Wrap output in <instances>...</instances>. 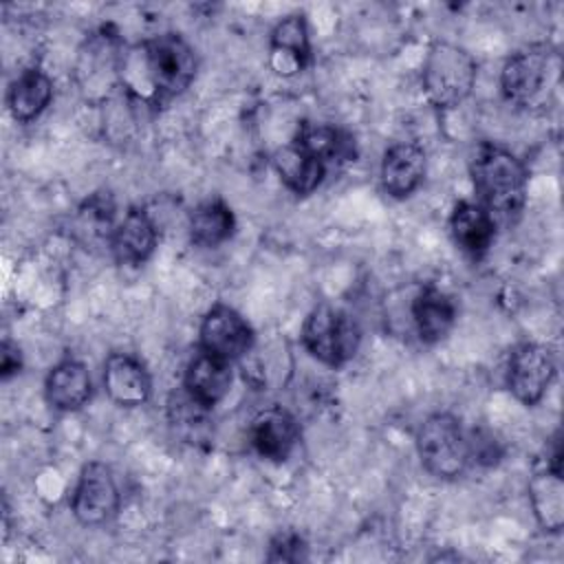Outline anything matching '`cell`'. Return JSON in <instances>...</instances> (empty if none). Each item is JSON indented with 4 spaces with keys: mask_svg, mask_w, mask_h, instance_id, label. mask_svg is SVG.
Here are the masks:
<instances>
[{
    "mask_svg": "<svg viewBox=\"0 0 564 564\" xmlns=\"http://www.w3.org/2000/svg\"><path fill=\"white\" fill-rule=\"evenodd\" d=\"M20 368H22L20 348L15 344H11L9 339H4L2 348H0V377L9 379V377L18 375Z\"/></svg>",
    "mask_w": 564,
    "mask_h": 564,
    "instance_id": "484cf974",
    "label": "cell"
},
{
    "mask_svg": "<svg viewBox=\"0 0 564 564\" xmlns=\"http://www.w3.org/2000/svg\"><path fill=\"white\" fill-rule=\"evenodd\" d=\"M295 145L306 150L308 154L317 156L322 163H335V161H350L355 159V139L344 132L337 126L328 123H313L302 121L297 128V134L293 139Z\"/></svg>",
    "mask_w": 564,
    "mask_h": 564,
    "instance_id": "7402d4cb",
    "label": "cell"
},
{
    "mask_svg": "<svg viewBox=\"0 0 564 564\" xmlns=\"http://www.w3.org/2000/svg\"><path fill=\"white\" fill-rule=\"evenodd\" d=\"M198 337L200 350L229 364L245 357L253 346V330L249 322L227 304H216L205 313Z\"/></svg>",
    "mask_w": 564,
    "mask_h": 564,
    "instance_id": "ba28073f",
    "label": "cell"
},
{
    "mask_svg": "<svg viewBox=\"0 0 564 564\" xmlns=\"http://www.w3.org/2000/svg\"><path fill=\"white\" fill-rule=\"evenodd\" d=\"M529 500L538 524L557 533L564 524V482L562 471L544 467L529 480Z\"/></svg>",
    "mask_w": 564,
    "mask_h": 564,
    "instance_id": "ffe728a7",
    "label": "cell"
},
{
    "mask_svg": "<svg viewBox=\"0 0 564 564\" xmlns=\"http://www.w3.org/2000/svg\"><path fill=\"white\" fill-rule=\"evenodd\" d=\"M145 73L156 95H181L196 75V53L178 33H161L143 46Z\"/></svg>",
    "mask_w": 564,
    "mask_h": 564,
    "instance_id": "5b68a950",
    "label": "cell"
},
{
    "mask_svg": "<svg viewBox=\"0 0 564 564\" xmlns=\"http://www.w3.org/2000/svg\"><path fill=\"white\" fill-rule=\"evenodd\" d=\"M308 557V546L302 535L295 531H280L271 544L267 560L269 562H304Z\"/></svg>",
    "mask_w": 564,
    "mask_h": 564,
    "instance_id": "d4e9b609",
    "label": "cell"
},
{
    "mask_svg": "<svg viewBox=\"0 0 564 564\" xmlns=\"http://www.w3.org/2000/svg\"><path fill=\"white\" fill-rule=\"evenodd\" d=\"M53 97V82L40 68H26L18 75L11 84L7 104L15 121H33L42 115V110L51 104Z\"/></svg>",
    "mask_w": 564,
    "mask_h": 564,
    "instance_id": "603a6c76",
    "label": "cell"
},
{
    "mask_svg": "<svg viewBox=\"0 0 564 564\" xmlns=\"http://www.w3.org/2000/svg\"><path fill=\"white\" fill-rule=\"evenodd\" d=\"M553 73V53L546 44H531L516 51L502 66L500 88L507 101L533 106L546 93Z\"/></svg>",
    "mask_w": 564,
    "mask_h": 564,
    "instance_id": "8992f818",
    "label": "cell"
},
{
    "mask_svg": "<svg viewBox=\"0 0 564 564\" xmlns=\"http://www.w3.org/2000/svg\"><path fill=\"white\" fill-rule=\"evenodd\" d=\"M361 330L357 322L341 308L317 304L302 326L304 348L326 366H341L355 357Z\"/></svg>",
    "mask_w": 564,
    "mask_h": 564,
    "instance_id": "277c9868",
    "label": "cell"
},
{
    "mask_svg": "<svg viewBox=\"0 0 564 564\" xmlns=\"http://www.w3.org/2000/svg\"><path fill=\"white\" fill-rule=\"evenodd\" d=\"M273 167L282 183L297 196H306L319 187L326 176V163L308 154L295 143H289L273 154Z\"/></svg>",
    "mask_w": 564,
    "mask_h": 564,
    "instance_id": "ac0fdd59",
    "label": "cell"
},
{
    "mask_svg": "<svg viewBox=\"0 0 564 564\" xmlns=\"http://www.w3.org/2000/svg\"><path fill=\"white\" fill-rule=\"evenodd\" d=\"M555 379L553 352L535 341H524L509 357L507 383L513 397L524 405H535Z\"/></svg>",
    "mask_w": 564,
    "mask_h": 564,
    "instance_id": "52a82bcc",
    "label": "cell"
},
{
    "mask_svg": "<svg viewBox=\"0 0 564 564\" xmlns=\"http://www.w3.org/2000/svg\"><path fill=\"white\" fill-rule=\"evenodd\" d=\"M253 449L269 460H286L300 441L297 421L282 408H269L253 416L249 427Z\"/></svg>",
    "mask_w": 564,
    "mask_h": 564,
    "instance_id": "8fae6325",
    "label": "cell"
},
{
    "mask_svg": "<svg viewBox=\"0 0 564 564\" xmlns=\"http://www.w3.org/2000/svg\"><path fill=\"white\" fill-rule=\"evenodd\" d=\"M469 174L496 225H516L527 200V167L509 150L496 143H480L469 159Z\"/></svg>",
    "mask_w": 564,
    "mask_h": 564,
    "instance_id": "6da1fadb",
    "label": "cell"
},
{
    "mask_svg": "<svg viewBox=\"0 0 564 564\" xmlns=\"http://www.w3.org/2000/svg\"><path fill=\"white\" fill-rule=\"evenodd\" d=\"M104 388L117 405L134 408L150 399L152 379L134 355L112 352L104 364Z\"/></svg>",
    "mask_w": 564,
    "mask_h": 564,
    "instance_id": "30bf717a",
    "label": "cell"
},
{
    "mask_svg": "<svg viewBox=\"0 0 564 564\" xmlns=\"http://www.w3.org/2000/svg\"><path fill=\"white\" fill-rule=\"evenodd\" d=\"M212 408L192 397L185 388L167 397V421L176 436L192 445L212 441Z\"/></svg>",
    "mask_w": 564,
    "mask_h": 564,
    "instance_id": "d6986e66",
    "label": "cell"
},
{
    "mask_svg": "<svg viewBox=\"0 0 564 564\" xmlns=\"http://www.w3.org/2000/svg\"><path fill=\"white\" fill-rule=\"evenodd\" d=\"M412 319L421 341L436 344L452 330L456 322V304L434 284H425L412 300Z\"/></svg>",
    "mask_w": 564,
    "mask_h": 564,
    "instance_id": "9a60e30c",
    "label": "cell"
},
{
    "mask_svg": "<svg viewBox=\"0 0 564 564\" xmlns=\"http://www.w3.org/2000/svg\"><path fill=\"white\" fill-rule=\"evenodd\" d=\"M416 449L421 465L441 480L460 478L469 463V436L454 414L436 412L430 414L416 434Z\"/></svg>",
    "mask_w": 564,
    "mask_h": 564,
    "instance_id": "7a4b0ae2",
    "label": "cell"
},
{
    "mask_svg": "<svg viewBox=\"0 0 564 564\" xmlns=\"http://www.w3.org/2000/svg\"><path fill=\"white\" fill-rule=\"evenodd\" d=\"M156 247V227L152 218L132 207L123 220L110 231V251L121 264H141L145 262Z\"/></svg>",
    "mask_w": 564,
    "mask_h": 564,
    "instance_id": "4fadbf2b",
    "label": "cell"
},
{
    "mask_svg": "<svg viewBox=\"0 0 564 564\" xmlns=\"http://www.w3.org/2000/svg\"><path fill=\"white\" fill-rule=\"evenodd\" d=\"M449 229L454 242L471 258H480L489 251L496 238V223L480 203L460 200L449 216Z\"/></svg>",
    "mask_w": 564,
    "mask_h": 564,
    "instance_id": "5bb4252c",
    "label": "cell"
},
{
    "mask_svg": "<svg viewBox=\"0 0 564 564\" xmlns=\"http://www.w3.org/2000/svg\"><path fill=\"white\" fill-rule=\"evenodd\" d=\"M119 509V489L108 465L93 460L84 465L73 491V513L86 527L108 522Z\"/></svg>",
    "mask_w": 564,
    "mask_h": 564,
    "instance_id": "9c48e42d",
    "label": "cell"
},
{
    "mask_svg": "<svg viewBox=\"0 0 564 564\" xmlns=\"http://www.w3.org/2000/svg\"><path fill=\"white\" fill-rule=\"evenodd\" d=\"M271 57H282V64L278 66V73L282 68H291V73L302 70L311 64V40H308V26L304 15L293 13L282 18L273 31H271Z\"/></svg>",
    "mask_w": 564,
    "mask_h": 564,
    "instance_id": "44dd1931",
    "label": "cell"
},
{
    "mask_svg": "<svg viewBox=\"0 0 564 564\" xmlns=\"http://www.w3.org/2000/svg\"><path fill=\"white\" fill-rule=\"evenodd\" d=\"M236 229L234 212L223 200H205L189 214V238L198 247H218Z\"/></svg>",
    "mask_w": 564,
    "mask_h": 564,
    "instance_id": "cb8c5ba5",
    "label": "cell"
},
{
    "mask_svg": "<svg viewBox=\"0 0 564 564\" xmlns=\"http://www.w3.org/2000/svg\"><path fill=\"white\" fill-rule=\"evenodd\" d=\"M183 388L196 397L200 403L214 408L231 388V366L229 361L200 350L185 370Z\"/></svg>",
    "mask_w": 564,
    "mask_h": 564,
    "instance_id": "e0dca14e",
    "label": "cell"
},
{
    "mask_svg": "<svg viewBox=\"0 0 564 564\" xmlns=\"http://www.w3.org/2000/svg\"><path fill=\"white\" fill-rule=\"evenodd\" d=\"M423 90L438 108H454L465 101L476 82L471 55L449 42H434L423 62Z\"/></svg>",
    "mask_w": 564,
    "mask_h": 564,
    "instance_id": "3957f363",
    "label": "cell"
},
{
    "mask_svg": "<svg viewBox=\"0 0 564 564\" xmlns=\"http://www.w3.org/2000/svg\"><path fill=\"white\" fill-rule=\"evenodd\" d=\"M46 399L55 410L75 412L86 405L93 394V383L86 366L77 359H64L46 377Z\"/></svg>",
    "mask_w": 564,
    "mask_h": 564,
    "instance_id": "2e32d148",
    "label": "cell"
},
{
    "mask_svg": "<svg viewBox=\"0 0 564 564\" xmlns=\"http://www.w3.org/2000/svg\"><path fill=\"white\" fill-rule=\"evenodd\" d=\"M425 176V152L421 145L403 141L386 150L381 161V183L392 198H408Z\"/></svg>",
    "mask_w": 564,
    "mask_h": 564,
    "instance_id": "7c38bea8",
    "label": "cell"
}]
</instances>
